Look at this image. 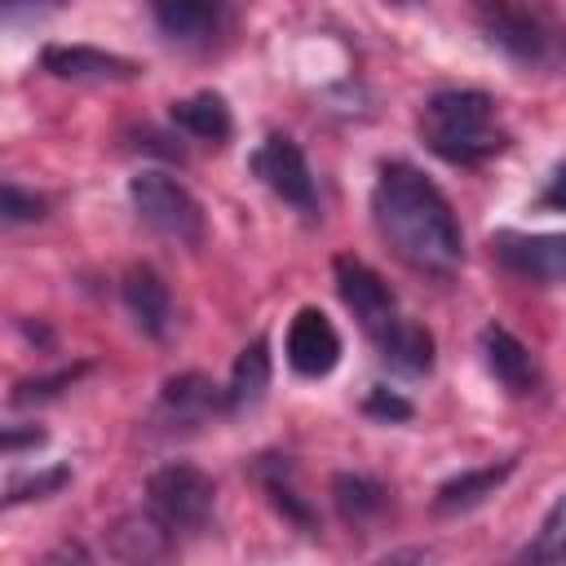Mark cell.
I'll return each mask as SVG.
<instances>
[{
    "mask_svg": "<svg viewBox=\"0 0 566 566\" xmlns=\"http://www.w3.org/2000/svg\"><path fill=\"white\" fill-rule=\"evenodd\" d=\"M371 221L389 252L420 274H451L464 261V234L447 195L402 159L380 164L371 186Z\"/></svg>",
    "mask_w": 566,
    "mask_h": 566,
    "instance_id": "1",
    "label": "cell"
},
{
    "mask_svg": "<svg viewBox=\"0 0 566 566\" xmlns=\"http://www.w3.org/2000/svg\"><path fill=\"white\" fill-rule=\"evenodd\" d=\"M424 146L460 168H473L509 146V133L495 119V97L482 88H442L420 111Z\"/></svg>",
    "mask_w": 566,
    "mask_h": 566,
    "instance_id": "2",
    "label": "cell"
},
{
    "mask_svg": "<svg viewBox=\"0 0 566 566\" xmlns=\"http://www.w3.org/2000/svg\"><path fill=\"white\" fill-rule=\"evenodd\" d=\"M212 504H217V482L186 460L159 464L146 482V513L168 539L199 535L212 517Z\"/></svg>",
    "mask_w": 566,
    "mask_h": 566,
    "instance_id": "3",
    "label": "cell"
},
{
    "mask_svg": "<svg viewBox=\"0 0 566 566\" xmlns=\"http://www.w3.org/2000/svg\"><path fill=\"white\" fill-rule=\"evenodd\" d=\"M473 22L482 35L522 66H557L566 44L526 0H473Z\"/></svg>",
    "mask_w": 566,
    "mask_h": 566,
    "instance_id": "4",
    "label": "cell"
},
{
    "mask_svg": "<svg viewBox=\"0 0 566 566\" xmlns=\"http://www.w3.org/2000/svg\"><path fill=\"white\" fill-rule=\"evenodd\" d=\"M128 199H133V212L142 217V226H150L159 239H172L181 248L203 243V208L177 177L146 168L128 181Z\"/></svg>",
    "mask_w": 566,
    "mask_h": 566,
    "instance_id": "5",
    "label": "cell"
},
{
    "mask_svg": "<svg viewBox=\"0 0 566 566\" xmlns=\"http://www.w3.org/2000/svg\"><path fill=\"white\" fill-rule=\"evenodd\" d=\"M332 279H336V292H340V301H345V310L358 318V327L371 336V345L402 318V310H398V301H394V292H389V283L367 265V261H358V256H349V252H340L336 261H332Z\"/></svg>",
    "mask_w": 566,
    "mask_h": 566,
    "instance_id": "6",
    "label": "cell"
},
{
    "mask_svg": "<svg viewBox=\"0 0 566 566\" xmlns=\"http://www.w3.org/2000/svg\"><path fill=\"white\" fill-rule=\"evenodd\" d=\"M252 172H256L283 203H292L296 212L314 217V208H318L314 172H310V164H305V155H301V146H296L292 137L270 133V137L252 150Z\"/></svg>",
    "mask_w": 566,
    "mask_h": 566,
    "instance_id": "7",
    "label": "cell"
},
{
    "mask_svg": "<svg viewBox=\"0 0 566 566\" xmlns=\"http://www.w3.org/2000/svg\"><path fill=\"white\" fill-rule=\"evenodd\" d=\"M491 256L526 279V283H566V234H522V230H495Z\"/></svg>",
    "mask_w": 566,
    "mask_h": 566,
    "instance_id": "8",
    "label": "cell"
},
{
    "mask_svg": "<svg viewBox=\"0 0 566 566\" xmlns=\"http://www.w3.org/2000/svg\"><path fill=\"white\" fill-rule=\"evenodd\" d=\"M283 354H287V367L305 380H318L327 376L336 363H340V336L332 327V318L318 310V305H301L287 323V340H283Z\"/></svg>",
    "mask_w": 566,
    "mask_h": 566,
    "instance_id": "9",
    "label": "cell"
},
{
    "mask_svg": "<svg viewBox=\"0 0 566 566\" xmlns=\"http://www.w3.org/2000/svg\"><path fill=\"white\" fill-rule=\"evenodd\" d=\"M217 411H230L226 407V389H217L199 371H181V376L164 380V389H159V420L168 429H199Z\"/></svg>",
    "mask_w": 566,
    "mask_h": 566,
    "instance_id": "10",
    "label": "cell"
},
{
    "mask_svg": "<svg viewBox=\"0 0 566 566\" xmlns=\"http://www.w3.org/2000/svg\"><path fill=\"white\" fill-rule=\"evenodd\" d=\"M478 345H482V363H486V371H491L509 394L526 398V394L539 389V363H535V354H531L509 327L486 323V327L478 332Z\"/></svg>",
    "mask_w": 566,
    "mask_h": 566,
    "instance_id": "11",
    "label": "cell"
},
{
    "mask_svg": "<svg viewBox=\"0 0 566 566\" xmlns=\"http://www.w3.org/2000/svg\"><path fill=\"white\" fill-rule=\"evenodd\" d=\"M119 296H124V310H128V318L137 323L142 336H150V340L168 336V327H172V296H168V283L150 265H128L124 283H119Z\"/></svg>",
    "mask_w": 566,
    "mask_h": 566,
    "instance_id": "12",
    "label": "cell"
},
{
    "mask_svg": "<svg viewBox=\"0 0 566 566\" xmlns=\"http://www.w3.org/2000/svg\"><path fill=\"white\" fill-rule=\"evenodd\" d=\"M44 71L57 75V80H137L142 66L124 53H106V49H93V44H49L40 53Z\"/></svg>",
    "mask_w": 566,
    "mask_h": 566,
    "instance_id": "13",
    "label": "cell"
},
{
    "mask_svg": "<svg viewBox=\"0 0 566 566\" xmlns=\"http://www.w3.org/2000/svg\"><path fill=\"white\" fill-rule=\"evenodd\" d=\"M150 13L172 44H208L221 27L226 0H150Z\"/></svg>",
    "mask_w": 566,
    "mask_h": 566,
    "instance_id": "14",
    "label": "cell"
},
{
    "mask_svg": "<svg viewBox=\"0 0 566 566\" xmlns=\"http://www.w3.org/2000/svg\"><path fill=\"white\" fill-rule=\"evenodd\" d=\"M252 478L261 482V491L270 495V504L283 513V522H292L296 531H314V526H318L314 504L296 491V464H292L287 455H256Z\"/></svg>",
    "mask_w": 566,
    "mask_h": 566,
    "instance_id": "15",
    "label": "cell"
},
{
    "mask_svg": "<svg viewBox=\"0 0 566 566\" xmlns=\"http://www.w3.org/2000/svg\"><path fill=\"white\" fill-rule=\"evenodd\" d=\"M513 469H517V460H500V464H482V469H464V473L447 478L438 486V495H433V513L438 517H455V513L478 509L486 495H495L509 482Z\"/></svg>",
    "mask_w": 566,
    "mask_h": 566,
    "instance_id": "16",
    "label": "cell"
},
{
    "mask_svg": "<svg viewBox=\"0 0 566 566\" xmlns=\"http://www.w3.org/2000/svg\"><path fill=\"white\" fill-rule=\"evenodd\" d=\"M376 354L398 376H429L433 371V336L407 314L376 340Z\"/></svg>",
    "mask_w": 566,
    "mask_h": 566,
    "instance_id": "17",
    "label": "cell"
},
{
    "mask_svg": "<svg viewBox=\"0 0 566 566\" xmlns=\"http://www.w3.org/2000/svg\"><path fill=\"white\" fill-rule=\"evenodd\" d=\"M168 119H172L181 133H190V137H199V142H212V146H226L230 133H234V119H230V106H226L221 93L181 97V102L168 106Z\"/></svg>",
    "mask_w": 566,
    "mask_h": 566,
    "instance_id": "18",
    "label": "cell"
},
{
    "mask_svg": "<svg viewBox=\"0 0 566 566\" xmlns=\"http://www.w3.org/2000/svg\"><path fill=\"white\" fill-rule=\"evenodd\" d=\"M265 389H270V345H265V336H256L252 345L239 349V358H234V367H230L226 407L239 416V411L256 407V402L265 398Z\"/></svg>",
    "mask_w": 566,
    "mask_h": 566,
    "instance_id": "19",
    "label": "cell"
},
{
    "mask_svg": "<svg viewBox=\"0 0 566 566\" xmlns=\"http://www.w3.org/2000/svg\"><path fill=\"white\" fill-rule=\"evenodd\" d=\"M332 500H336V513L349 526H367L371 517L385 513V486L367 473H336L332 478Z\"/></svg>",
    "mask_w": 566,
    "mask_h": 566,
    "instance_id": "20",
    "label": "cell"
},
{
    "mask_svg": "<svg viewBox=\"0 0 566 566\" xmlns=\"http://www.w3.org/2000/svg\"><path fill=\"white\" fill-rule=\"evenodd\" d=\"M522 557H526V562H566V495L544 513L539 535L526 544Z\"/></svg>",
    "mask_w": 566,
    "mask_h": 566,
    "instance_id": "21",
    "label": "cell"
},
{
    "mask_svg": "<svg viewBox=\"0 0 566 566\" xmlns=\"http://www.w3.org/2000/svg\"><path fill=\"white\" fill-rule=\"evenodd\" d=\"M88 371V363H75V367H62L53 376H31V380H18L13 394H9V407H31V402H49L57 398L62 389H71L80 376Z\"/></svg>",
    "mask_w": 566,
    "mask_h": 566,
    "instance_id": "22",
    "label": "cell"
},
{
    "mask_svg": "<svg viewBox=\"0 0 566 566\" xmlns=\"http://www.w3.org/2000/svg\"><path fill=\"white\" fill-rule=\"evenodd\" d=\"M71 482V469L66 464H53L44 473H31V478H13L9 491H4V504H22V500H40V495H53Z\"/></svg>",
    "mask_w": 566,
    "mask_h": 566,
    "instance_id": "23",
    "label": "cell"
},
{
    "mask_svg": "<svg viewBox=\"0 0 566 566\" xmlns=\"http://www.w3.org/2000/svg\"><path fill=\"white\" fill-rule=\"evenodd\" d=\"M363 411H367L371 420H389V424H398V420H411V402H407L402 394H394V389H385V385H376V389L367 394V402H363Z\"/></svg>",
    "mask_w": 566,
    "mask_h": 566,
    "instance_id": "24",
    "label": "cell"
},
{
    "mask_svg": "<svg viewBox=\"0 0 566 566\" xmlns=\"http://www.w3.org/2000/svg\"><path fill=\"white\" fill-rule=\"evenodd\" d=\"M44 208H49V203H44L40 195L22 190L18 181H4V221H40Z\"/></svg>",
    "mask_w": 566,
    "mask_h": 566,
    "instance_id": "25",
    "label": "cell"
},
{
    "mask_svg": "<svg viewBox=\"0 0 566 566\" xmlns=\"http://www.w3.org/2000/svg\"><path fill=\"white\" fill-rule=\"evenodd\" d=\"M539 203H544V208H553V212H566V164H557V168H553V177H548V186H544Z\"/></svg>",
    "mask_w": 566,
    "mask_h": 566,
    "instance_id": "26",
    "label": "cell"
},
{
    "mask_svg": "<svg viewBox=\"0 0 566 566\" xmlns=\"http://www.w3.org/2000/svg\"><path fill=\"white\" fill-rule=\"evenodd\" d=\"M22 442H35V447H40V442H44V429H31V433H13V429H9V433H4V451H9V455H18Z\"/></svg>",
    "mask_w": 566,
    "mask_h": 566,
    "instance_id": "27",
    "label": "cell"
},
{
    "mask_svg": "<svg viewBox=\"0 0 566 566\" xmlns=\"http://www.w3.org/2000/svg\"><path fill=\"white\" fill-rule=\"evenodd\" d=\"M40 4H44V0H4L9 13H18V9H40Z\"/></svg>",
    "mask_w": 566,
    "mask_h": 566,
    "instance_id": "28",
    "label": "cell"
}]
</instances>
